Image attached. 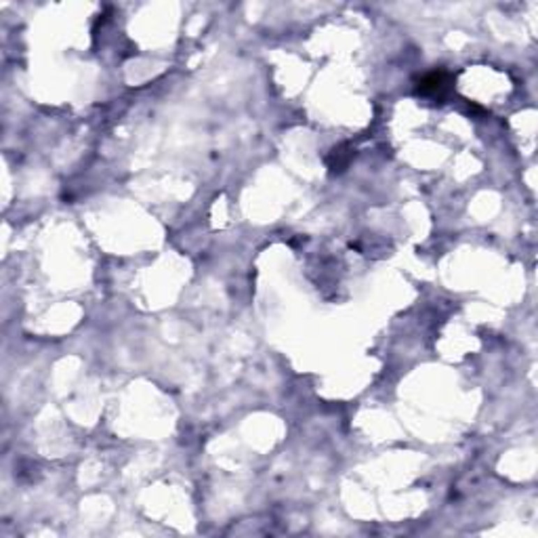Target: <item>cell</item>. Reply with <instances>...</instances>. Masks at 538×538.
Listing matches in <instances>:
<instances>
[{"instance_id":"obj_2","label":"cell","mask_w":538,"mask_h":538,"mask_svg":"<svg viewBox=\"0 0 538 538\" xmlns=\"http://www.w3.org/2000/svg\"><path fill=\"white\" fill-rule=\"evenodd\" d=\"M351 158H353V149H351L349 145H338V147H334V149L330 151V156H328V168H330L332 172H341V170L347 168V164H349Z\"/></svg>"},{"instance_id":"obj_1","label":"cell","mask_w":538,"mask_h":538,"mask_svg":"<svg viewBox=\"0 0 538 538\" xmlns=\"http://www.w3.org/2000/svg\"><path fill=\"white\" fill-rule=\"evenodd\" d=\"M450 91H452V76L446 74V72L427 74V76L419 82V93H421V95H429V97L444 99Z\"/></svg>"}]
</instances>
